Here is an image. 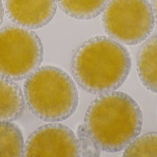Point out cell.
<instances>
[{
  "label": "cell",
  "mask_w": 157,
  "mask_h": 157,
  "mask_svg": "<svg viewBox=\"0 0 157 157\" xmlns=\"http://www.w3.org/2000/svg\"><path fill=\"white\" fill-rule=\"evenodd\" d=\"M143 112L128 94L114 91L99 95L85 112L84 128L97 150L115 153L124 150L142 131Z\"/></svg>",
  "instance_id": "6da1fadb"
},
{
  "label": "cell",
  "mask_w": 157,
  "mask_h": 157,
  "mask_svg": "<svg viewBox=\"0 0 157 157\" xmlns=\"http://www.w3.org/2000/svg\"><path fill=\"white\" fill-rule=\"evenodd\" d=\"M132 61L128 50L106 36L91 38L74 55L73 74L77 84L89 93L101 95L115 91L127 79Z\"/></svg>",
  "instance_id": "7a4b0ae2"
},
{
  "label": "cell",
  "mask_w": 157,
  "mask_h": 157,
  "mask_svg": "<svg viewBox=\"0 0 157 157\" xmlns=\"http://www.w3.org/2000/svg\"><path fill=\"white\" fill-rule=\"evenodd\" d=\"M24 96L30 112L46 122L57 123L70 118L77 109L78 94L71 77L52 65L40 67L28 77Z\"/></svg>",
  "instance_id": "3957f363"
},
{
  "label": "cell",
  "mask_w": 157,
  "mask_h": 157,
  "mask_svg": "<svg viewBox=\"0 0 157 157\" xmlns=\"http://www.w3.org/2000/svg\"><path fill=\"white\" fill-rule=\"evenodd\" d=\"M44 51L35 31L18 25L0 29V77L12 81L27 79L41 65Z\"/></svg>",
  "instance_id": "277c9868"
},
{
  "label": "cell",
  "mask_w": 157,
  "mask_h": 157,
  "mask_svg": "<svg viewBox=\"0 0 157 157\" xmlns=\"http://www.w3.org/2000/svg\"><path fill=\"white\" fill-rule=\"evenodd\" d=\"M102 13L105 32L122 44L141 43L155 27V16L148 0H110Z\"/></svg>",
  "instance_id": "5b68a950"
},
{
  "label": "cell",
  "mask_w": 157,
  "mask_h": 157,
  "mask_svg": "<svg viewBox=\"0 0 157 157\" xmlns=\"http://www.w3.org/2000/svg\"><path fill=\"white\" fill-rule=\"evenodd\" d=\"M81 143L68 126L52 123L36 129L28 137L23 157H81Z\"/></svg>",
  "instance_id": "8992f818"
},
{
  "label": "cell",
  "mask_w": 157,
  "mask_h": 157,
  "mask_svg": "<svg viewBox=\"0 0 157 157\" xmlns=\"http://www.w3.org/2000/svg\"><path fill=\"white\" fill-rule=\"evenodd\" d=\"M4 11L15 25L36 29L48 25L56 13V0H3Z\"/></svg>",
  "instance_id": "52a82bcc"
},
{
  "label": "cell",
  "mask_w": 157,
  "mask_h": 157,
  "mask_svg": "<svg viewBox=\"0 0 157 157\" xmlns=\"http://www.w3.org/2000/svg\"><path fill=\"white\" fill-rule=\"evenodd\" d=\"M24 94L16 83L0 77V122H12L22 114Z\"/></svg>",
  "instance_id": "ba28073f"
},
{
  "label": "cell",
  "mask_w": 157,
  "mask_h": 157,
  "mask_svg": "<svg viewBox=\"0 0 157 157\" xmlns=\"http://www.w3.org/2000/svg\"><path fill=\"white\" fill-rule=\"evenodd\" d=\"M136 66L141 83L147 89L157 94V35L144 44L137 58Z\"/></svg>",
  "instance_id": "9c48e42d"
},
{
  "label": "cell",
  "mask_w": 157,
  "mask_h": 157,
  "mask_svg": "<svg viewBox=\"0 0 157 157\" xmlns=\"http://www.w3.org/2000/svg\"><path fill=\"white\" fill-rule=\"evenodd\" d=\"M63 12L80 20L90 19L102 13L110 0H56Z\"/></svg>",
  "instance_id": "30bf717a"
},
{
  "label": "cell",
  "mask_w": 157,
  "mask_h": 157,
  "mask_svg": "<svg viewBox=\"0 0 157 157\" xmlns=\"http://www.w3.org/2000/svg\"><path fill=\"white\" fill-rule=\"evenodd\" d=\"M24 146L18 126L11 122H0V157H23Z\"/></svg>",
  "instance_id": "8fae6325"
},
{
  "label": "cell",
  "mask_w": 157,
  "mask_h": 157,
  "mask_svg": "<svg viewBox=\"0 0 157 157\" xmlns=\"http://www.w3.org/2000/svg\"><path fill=\"white\" fill-rule=\"evenodd\" d=\"M123 156L157 157V133H148L136 137L124 149Z\"/></svg>",
  "instance_id": "7c38bea8"
},
{
  "label": "cell",
  "mask_w": 157,
  "mask_h": 157,
  "mask_svg": "<svg viewBox=\"0 0 157 157\" xmlns=\"http://www.w3.org/2000/svg\"><path fill=\"white\" fill-rule=\"evenodd\" d=\"M4 15V9L2 1L0 0V27L3 21Z\"/></svg>",
  "instance_id": "4fadbf2b"
},
{
  "label": "cell",
  "mask_w": 157,
  "mask_h": 157,
  "mask_svg": "<svg viewBox=\"0 0 157 157\" xmlns=\"http://www.w3.org/2000/svg\"><path fill=\"white\" fill-rule=\"evenodd\" d=\"M152 6L155 16V20L156 21L157 23V0H153Z\"/></svg>",
  "instance_id": "5bb4252c"
}]
</instances>
